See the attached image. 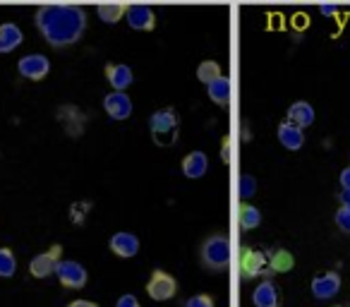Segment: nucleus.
<instances>
[{
    "label": "nucleus",
    "mask_w": 350,
    "mask_h": 307,
    "mask_svg": "<svg viewBox=\"0 0 350 307\" xmlns=\"http://www.w3.org/2000/svg\"><path fill=\"white\" fill-rule=\"evenodd\" d=\"M34 25L46 41L55 49L77 44L87 29V12L77 5H41Z\"/></svg>",
    "instance_id": "nucleus-1"
},
{
    "label": "nucleus",
    "mask_w": 350,
    "mask_h": 307,
    "mask_svg": "<svg viewBox=\"0 0 350 307\" xmlns=\"http://www.w3.org/2000/svg\"><path fill=\"white\" fill-rule=\"evenodd\" d=\"M149 132L156 144L161 146L175 144L178 142V132H180V116H178V111L175 108H161V111L151 113Z\"/></svg>",
    "instance_id": "nucleus-2"
},
{
    "label": "nucleus",
    "mask_w": 350,
    "mask_h": 307,
    "mask_svg": "<svg viewBox=\"0 0 350 307\" xmlns=\"http://www.w3.org/2000/svg\"><path fill=\"white\" fill-rule=\"evenodd\" d=\"M200 257H202V264H204L209 271H224L230 264V257H233L228 235H224V233L209 235V238L202 243Z\"/></svg>",
    "instance_id": "nucleus-3"
},
{
    "label": "nucleus",
    "mask_w": 350,
    "mask_h": 307,
    "mask_svg": "<svg viewBox=\"0 0 350 307\" xmlns=\"http://www.w3.org/2000/svg\"><path fill=\"white\" fill-rule=\"evenodd\" d=\"M175 293H178V281H175L173 273L163 271V269H156L151 271L149 281H146V295L156 302H165L173 300Z\"/></svg>",
    "instance_id": "nucleus-4"
},
{
    "label": "nucleus",
    "mask_w": 350,
    "mask_h": 307,
    "mask_svg": "<svg viewBox=\"0 0 350 307\" xmlns=\"http://www.w3.org/2000/svg\"><path fill=\"white\" fill-rule=\"evenodd\" d=\"M55 276H58L60 286L70 288V291H79L89 281V273L84 269V264L75 262V259H60L58 267H55Z\"/></svg>",
    "instance_id": "nucleus-5"
},
{
    "label": "nucleus",
    "mask_w": 350,
    "mask_h": 307,
    "mask_svg": "<svg viewBox=\"0 0 350 307\" xmlns=\"http://www.w3.org/2000/svg\"><path fill=\"white\" fill-rule=\"evenodd\" d=\"M238 267L243 278H257L259 273L269 271V254L257 248H243L238 259Z\"/></svg>",
    "instance_id": "nucleus-6"
},
{
    "label": "nucleus",
    "mask_w": 350,
    "mask_h": 307,
    "mask_svg": "<svg viewBox=\"0 0 350 307\" xmlns=\"http://www.w3.org/2000/svg\"><path fill=\"white\" fill-rule=\"evenodd\" d=\"M17 72L29 82H41L49 77L51 72V60L44 53H29L25 58L17 60Z\"/></svg>",
    "instance_id": "nucleus-7"
},
{
    "label": "nucleus",
    "mask_w": 350,
    "mask_h": 307,
    "mask_svg": "<svg viewBox=\"0 0 350 307\" xmlns=\"http://www.w3.org/2000/svg\"><path fill=\"white\" fill-rule=\"evenodd\" d=\"M60 254H63V248L60 245H53L51 250H46V252L36 254V257H31L29 262V273L34 278H49L55 273V267H58L60 262Z\"/></svg>",
    "instance_id": "nucleus-8"
},
{
    "label": "nucleus",
    "mask_w": 350,
    "mask_h": 307,
    "mask_svg": "<svg viewBox=\"0 0 350 307\" xmlns=\"http://www.w3.org/2000/svg\"><path fill=\"white\" fill-rule=\"evenodd\" d=\"M340 291V273L338 271H321L312 278V295L317 300H331Z\"/></svg>",
    "instance_id": "nucleus-9"
},
{
    "label": "nucleus",
    "mask_w": 350,
    "mask_h": 307,
    "mask_svg": "<svg viewBox=\"0 0 350 307\" xmlns=\"http://www.w3.org/2000/svg\"><path fill=\"white\" fill-rule=\"evenodd\" d=\"M108 248H111V252L116 254V257L132 259L139 252V238H137L135 233H130V230H118V233H113L111 240H108Z\"/></svg>",
    "instance_id": "nucleus-10"
},
{
    "label": "nucleus",
    "mask_w": 350,
    "mask_h": 307,
    "mask_svg": "<svg viewBox=\"0 0 350 307\" xmlns=\"http://www.w3.org/2000/svg\"><path fill=\"white\" fill-rule=\"evenodd\" d=\"M103 111L113 120H127L132 116V98L125 92H111L103 96Z\"/></svg>",
    "instance_id": "nucleus-11"
},
{
    "label": "nucleus",
    "mask_w": 350,
    "mask_h": 307,
    "mask_svg": "<svg viewBox=\"0 0 350 307\" xmlns=\"http://www.w3.org/2000/svg\"><path fill=\"white\" fill-rule=\"evenodd\" d=\"M125 20L135 31H151L156 27V12L149 5H127Z\"/></svg>",
    "instance_id": "nucleus-12"
},
{
    "label": "nucleus",
    "mask_w": 350,
    "mask_h": 307,
    "mask_svg": "<svg viewBox=\"0 0 350 307\" xmlns=\"http://www.w3.org/2000/svg\"><path fill=\"white\" fill-rule=\"evenodd\" d=\"M252 302H254V307H281V293H278V286L271 281V278L259 281L252 293Z\"/></svg>",
    "instance_id": "nucleus-13"
},
{
    "label": "nucleus",
    "mask_w": 350,
    "mask_h": 307,
    "mask_svg": "<svg viewBox=\"0 0 350 307\" xmlns=\"http://www.w3.org/2000/svg\"><path fill=\"white\" fill-rule=\"evenodd\" d=\"M106 79L113 87V92H125L132 82H135V75H132L130 65L122 63H108L106 65Z\"/></svg>",
    "instance_id": "nucleus-14"
},
{
    "label": "nucleus",
    "mask_w": 350,
    "mask_h": 307,
    "mask_svg": "<svg viewBox=\"0 0 350 307\" xmlns=\"http://www.w3.org/2000/svg\"><path fill=\"white\" fill-rule=\"evenodd\" d=\"M278 142H281L283 149L288 151H300L302 144H305V130H300L297 125H293V122L283 120L281 125H278V132H276Z\"/></svg>",
    "instance_id": "nucleus-15"
},
{
    "label": "nucleus",
    "mask_w": 350,
    "mask_h": 307,
    "mask_svg": "<svg viewBox=\"0 0 350 307\" xmlns=\"http://www.w3.org/2000/svg\"><path fill=\"white\" fill-rule=\"evenodd\" d=\"M206 171H209V159H206V154L202 149L190 151V154L183 159V173H185V178H190V181L204 178Z\"/></svg>",
    "instance_id": "nucleus-16"
},
{
    "label": "nucleus",
    "mask_w": 350,
    "mask_h": 307,
    "mask_svg": "<svg viewBox=\"0 0 350 307\" xmlns=\"http://www.w3.org/2000/svg\"><path fill=\"white\" fill-rule=\"evenodd\" d=\"M286 120L293 122V125H297L300 130H305V127L314 125V108H312V103L307 101H295L288 106V113H286Z\"/></svg>",
    "instance_id": "nucleus-17"
},
{
    "label": "nucleus",
    "mask_w": 350,
    "mask_h": 307,
    "mask_svg": "<svg viewBox=\"0 0 350 307\" xmlns=\"http://www.w3.org/2000/svg\"><path fill=\"white\" fill-rule=\"evenodd\" d=\"M25 34L15 22H3L0 25V53H12L15 49H20Z\"/></svg>",
    "instance_id": "nucleus-18"
},
{
    "label": "nucleus",
    "mask_w": 350,
    "mask_h": 307,
    "mask_svg": "<svg viewBox=\"0 0 350 307\" xmlns=\"http://www.w3.org/2000/svg\"><path fill=\"white\" fill-rule=\"evenodd\" d=\"M238 226L243 230H254L262 226V211L250 202H240L238 204Z\"/></svg>",
    "instance_id": "nucleus-19"
},
{
    "label": "nucleus",
    "mask_w": 350,
    "mask_h": 307,
    "mask_svg": "<svg viewBox=\"0 0 350 307\" xmlns=\"http://www.w3.org/2000/svg\"><path fill=\"white\" fill-rule=\"evenodd\" d=\"M206 94L216 106L226 108L230 103V79L228 77H219L211 84H206Z\"/></svg>",
    "instance_id": "nucleus-20"
},
{
    "label": "nucleus",
    "mask_w": 350,
    "mask_h": 307,
    "mask_svg": "<svg viewBox=\"0 0 350 307\" xmlns=\"http://www.w3.org/2000/svg\"><path fill=\"white\" fill-rule=\"evenodd\" d=\"M293 267H295V257H293L288 250L278 248V250H273V252L269 254V271L286 273V271H291Z\"/></svg>",
    "instance_id": "nucleus-21"
},
{
    "label": "nucleus",
    "mask_w": 350,
    "mask_h": 307,
    "mask_svg": "<svg viewBox=\"0 0 350 307\" xmlns=\"http://www.w3.org/2000/svg\"><path fill=\"white\" fill-rule=\"evenodd\" d=\"M125 10H127V5H122V3H103V5L96 8L98 17H101V22H106V25H118V22L125 17Z\"/></svg>",
    "instance_id": "nucleus-22"
},
{
    "label": "nucleus",
    "mask_w": 350,
    "mask_h": 307,
    "mask_svg": "<svg viewBox=\"0 0 350 307\" xmlns=\"http://www.w3.org/2000/svg\"><path fill=\"white\" fill-rule=\"evenodd\" d=\"M219 77H224V72H221V65L216 63V60H204V63H200V68H197V79H200L202 84H211Z\"/></svg>",
    "instance_id": "nucleus-23"
},
{
    "label": "nucleus",
    "mask_w": 350,
    "mask_h": 307,
    "mask_svg": "<svg viewBox=\"0 0 350 307\" xmlns=\"http://www.w3.org/2000/svg\"><path fill=\"white\" fill-rule=\"evenodd\" d=\"M17 271V257L10 248H0V278H10Z\"/></svg>",
    "instance_id": "nucleus-24"
},
{
    "label": "nucleus",
    "mask_w": 350,
    "mask_h": 307,
    "mask_svg": "<svg viewBox=\"0 0 350 307\" xmlns=\"http://www.w3.org/2000/svg\"><path fill=\"white\" fill-rule=\"evenodd\" d=\"M238 195H240V202H247L250 197L257 195V181H254L252 176H247V173H243V176L238 178Z\"/></svg>",
    "instance_id": "nucleus-25"
},
{
    "label": "nucleus",
    "mask_w": 350,
    "mask_h": 307,
    "mask_svg": "<svg viewBox=\"0 0 350 307\" xmlns=\"http://www.w3.org/2000/svg\"><path fill=\"white\" fill-rule=\"evenodd\" d=\"M185 307H216L214 297L209 293H197V295H190L185 300Z\"/></svg>",
    "instance_id": "nucleus-26"
},
{
    "label": "nucleus",
    "mask_w": 350,
    "mask_h": 307,
    "mask_svg": "<svg viewBox=\"0 0 350 307\" xmlns=\"http://www.w3.org/2000/svg\"><path fill=\"white\" fill-rule=\"evenodd\" d=\"M116 307H142V305H139V300H137V295L125 293V295H120L116 300Z\"/></svg>",
    "instance_id": "nucleus-27"
},
{
    "label": "nucleus",
    "mask_w": 350,
    "mask_h": 307,
    "mask_svg": "<svg viewBox=\"0 0 350 307\" xmlns=\"http://www.w3.org/2000/svg\"><path fill=\"white\" fill-rule=\"evenodd\" d=\"M340 187H343V190H348V192H350V166H348V168H343V171H340Z\"/></svg>",
    "instance_id": "nucleus-28"
},
{
    "label": "nucleus",
    "mask_w": 350,
    "mask_h": 307,
    "mask_svg": "<svg viewBox=\"0 0 350 307\" xmlns=\"http://www.w3.org/2000/svg\"><path fill=\"white\" fill-rule=\"evenodd\" d=\"M68 307H98L94 300H84V297H79V300H72Z\"/></svg>",
    "instance_id": "nucleus-29"
},
{
    "label": "nucleus",
    "mask_w": 350,
    "mask_h": 307,
    "mask_svg": "<svg viewBox=\"0 0 350 307\" xmlns=\"http://www.w3.org/2000/svg\"><path fill=\"white\" fill-rule=\"evenodd\" d=\"M224 161L230 163V139H224Z\"/></svg>",
    "instance_id": "nucleus-30"
},
{
    "label": "nucleus",
    "mask_w": 350,
    "mask_h": 307,
    "mask_svg": "<svg viewBox=\"0 0 350 307\" xmlns=\"http://www.w3.org/2000/svg\"><path fill=\"white\" fill-rule=\"evenodd\" d=\"M321 12H324L326 17H334L336 12H338V8L336 5H321Z\"/></svg>",
    "instance_id": "nucleus-31"
},
{
    "label": "nucleus",
    "mask_w": 350,
    "mask_h": 307,
    "mask_svg": "<svg viewBox=\"0 0 350 307\" xmlns=\"http://www.w3.org/2000/svg\"><path fill=\"white\" fill-rule=\"evenodd\" d=\"M334 307H343V305H334Z\"/></svg>",
    "instance_id": "nucleus-32"
}]
</instances>
